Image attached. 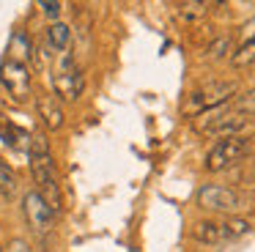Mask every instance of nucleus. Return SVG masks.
<instances>
[{
    "mask_svg": "<svg viewBox=\"0 0 255 252\" xmlns=\"http://www.w3.org/2000/svg\"><path fill=\"white\" fill-rule=\"evenodd\" d=\"M28 162H30V173H33V181H36V192L55 211V217L63 214V189H61V181H58V173H55V159H52L50 142H47V137L41 131L30 134Z\"/></svg>",
    "mask_w": 255,
    "mask_h": 252,
    "instance_id": "f257e3e1",
    "label": "nucleus"
},
{
    "mask_svg": "<svg viewBox=\"0 0 255 252\" xmlns=\"http://www.w3.org/2000/svg\"><path fill=\"white\" fill-rule=\"evenodd\" d=\"M52 88H55V99L61 102H77L85 91V74L80 69L77 58L72 55V49L58 55L55 71H52Z\"/></svg>",
    "mask_w": 255,
    "mask_h": 252,
    "instance_id": "f03ea898",
    "label": "nucleus"
},
{
    "mask_svg": "<svg viewBox=\"0 0 255 252\" xmlns=\"http://www.w3.org/2000/svg\"><path fill=\"white\" fill-rule=\"evenodd\" d=\"M250 126V118L233 113L231 110V102L222 104L217 110H209V113L200 115L198 121V131L209 137H217V140H228V137H242V131Z\"/></svg>",
    "mask_w": 255,
    "mask_h": 252,
    "instance_id": "7ed1b4c3",
    "label": "nucleus"
},
{
    "mask_svg": "<svg viewBox=\"0 0 255 252\" xmlns=\"http://www.w3.org/2000/svg\"><path fill=\"white\" fill-rule=\"evenodd\" d=\"M236 91H239V82H231V80L228 82H209V85H203V88L189 93L184 113L187 115H203V113H209V110H217V107L231 102V99L236 96Z\"/></svg>",
    "mask_w": 255,
    "mask_h": 252,
    "instance_id": "20e7f679",
    "label": "nucleus"
},
{
    "mask_svg": "<svg viewBox=\"0 0 255 252\" xmlns=\"http://www.w3.org/2000/svg\"><path fill=\"white\" fill-rule=\"evenodd\" d=\"M247 153H250L247 137L244 134L242 137H228V140H220L209 153H206L203 167L209 170V173H220V170L233 167V164H236L239 159H244Z\"/></svg>",
    "mask_w": 255,
    "mask_h": 252,
    "instance_id": "39448f33",
    "label": "nucleus"
},
{
    "mask_svg": "<svg viewBox=\"0 0 255 252\" xmlns=\"http://www.w3.org/2000/svg\"><path fill=\"white\" fill-rule=\"evenodd\" d=\"M198 203H200V208L220 211V214H236L242 208H247V197H242L239 192L220 186V184H206L198 192Z\"/></svg>",
    "mask_w": 255,
    "mask_h": 252,
    "instance_id": "423d86ee",
    "label": "nucleus"
},
{
    "mask_svg": "<svg viewBox=\"0 0 255 252\" xmlns=\"http://www.w3.org/2000/svg\"><path fill=\"white\" fill-rule=\"evenodd\" d=\"M22 214H25L30 230H33L36 236H50L52 230H55V211L47 206L44 197H41L36 189L25 192V197H22Z\"/></svg>",
    "mask_w": 255,
    "mask_h": 252,
    "instance_id": "0eeeda50",
    "label": "nucleus"
},
{
    "mask_svg": "<svg viewBox=\"0 0 255 252\" xmlns=\"http://www.w3.org/2000/svg\"><path fill=\"white\" fill-rule=\"evenodd\" d=\"M0 82L11 93L14 102H28L30 99V91H33V82H30V71L25 63L14 58H6L0 63Z\"/></svg>",
    "mask_w": 255,
    "mask_h": 252,
    "instance_id": "6e6552de",
    "label": "nucleus"
},
{
    "mask_svg": "<svg viewBox=\"0 0 255 252\" xmlns=\"http://www.w3.org/2000/svg\"><path fill=\"white\" fill-rule=\"evenodd\" d=\"M36 110H39V118L41 124L47 126V129H61L63 121H66V115H63V107L58 104L55 96H50V93H39V99H36Z\"/></svg>",
    "mask_w": 255,
    "mask_h": 252,
    "instance_id": "1a4fd4ad",
    "label": "nucleus"
},
{
    "mask_svg": "<svg viewBox=\"0 0 255 252\" xmlns=\"http://www.w3.org/2000/svg\"><path fill=\"white\" fill-rule=\"evenodd\" d=\"M192 239L200 241V244H222L225 241V228H222V219H206V222H198L192 228Z\"/></svg>",
    "mask_w": 255,
    "mask_h": 252,
    "instance_id": "9d476101",
    "label": "nucleus"
},
{
    "mask_svg": "<svg viewBox=\"0 0 255 252\" xmlns=\"http://www.w3.org/2000/svg\"><path fill=\"white\" fill-rule=\"evenodd\" d=\"M47 44L58 52H66L72 49V27L66 22H52L50 30H47Z\"/></svg>",
    "mask_w": 255,
    "mask_h": 252,
    "instance_id": "9b49d317",
    "label": "nucleus"
},
{
    "mask_svg": "<svg viewBox=\"0 0 255 252\" xmlns=\"http://www.w3.org/2000/svg\"><path fill=\"white\" fill-rule=\"evenodd\" d=\"M17 189H19V181H17V173L8 167V162H3L0 156V192L6 197H17Z\"/></svg>",
    "mask_w": 255,
    "mask_h": 252,
    "instance_id": "f8f14e48",
    "label": "nucleus"
},
{
    "mask_svg": "<svg viewBox=\"0 0 255 252\" xmlns=\"http://www.w3.org/2000/svg\"><path fill=\"white\" fill-rule=\"evenodd\" d=\"M231 63L233 66H250V63H255V36L253 38H244V41L233 49Z\"/></svg>",
    "mask_w": 255,
    "mask_h": 252,
    "instance_id": "ddd939ff",
    "label": "nucleus"
},
{
    "mask_svg": "<svg viewBox=\"0 0 255 252\" xmlns=\"http://www.w3.org/2000/svg\"><path fill=\"white\" fill-rule=\"evenodd\" d=\"M211 3H203V0H187V3H178V16L187 22L192 19H200V16H206V11H209Z\"/></svg>",
    "mask_w": 255,
    "mask_h": 252,
    "instance_id": "4468645a",
    "label": "nucleus"
},
{
    "mask_svg": "<svg viewBox=\"0 0 255 252\" xmlns=\"http://www.w3.org/2000/svg\"><path fill=\"white\" fill-rule=\"evenodd\" d=\"M231 110L253 121L255 118V91H247V93H242V96H236L231 102Z\"/></svg>",
    "mask_w": 255,
    "mask_h": 252,
    "instance_id": "2eb2a0df",
    "label": "nucleus"
},
{
    "mask_svg": "<svg viewBox=\"0 0 255 252\" xmlns=\"http://www.w3.org/2000/svg\"><path fill=\"white\" fill-rule=\"evenodd\" d=\"M228 52H231V38H228V36H220L217 41H211V47H209V58L211 60L225 58Z\"/></svg>",
    "mask_w": 255,
    "mask_h": 252,
    "instance_id": "dca6fc26",
    "label": "nucleus"
},
{
    "mask_svg": "<svg viewBox=\"0 0 255 252\" xmlns=\"http://www.w3.org/2000/svg\"><path fill=\"white\" fill-rule=\"evenodd\" d=\"M39 8L44 11L47 16H58V14H61V8H63V3H58V0H44Z\"/></svg>",
    "mask_w": 255,
    "mask_h": 252,
    "instance_id": "f3484780",
    "label": "nucleus"
},
{
    "mask_svg": "<svg viewBox=\"0 0 255 252\" xmlns=\"http://www.w3.org/2000/svg\"><path fill=\"white\" fill-rule=\"evenodd\" d=\"M6 252H33V250H30V244L25 239H11V244H8Z\"/></svg>",
    "mask_w": 255,
    "mask_h": 252,
    "instance_id": "a211bd4d",
    "label": "nucleus"
},
{
    "mask_svg": "<svg viewBox=\"0 0 255 252\" xmlns=\"http://www.w3.org/2000/svg\"><path fill=\"white\" fill-rule=\"evenodd\" d=\"M247 145H250V151H255V134L247 137Z\"/></svg>",
    "mask_w": 255,
    "mask_h": 252,
    "instance_id": "6ab92c4d",
    "label": "nucleus"
},
{
    "mask_svg": "<svg viewBox=\"0 0 255 252\" xmlns=\"http://www.w3.org/2000/svg\"><path fill=\"white\" fill-rule=\"evenodd\" d=\"M0 252H6V250H3V247H0Z\"/></svg>",
    "mask_w": 255,
    "mask_h": 252,
    "instance_id": "aec40b11",
    "label": "nucleus"
}]
</instances>
